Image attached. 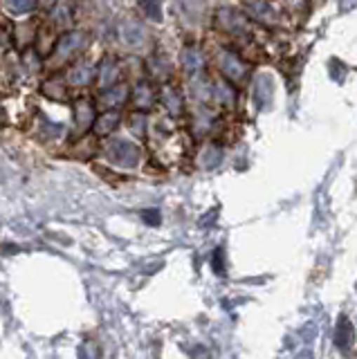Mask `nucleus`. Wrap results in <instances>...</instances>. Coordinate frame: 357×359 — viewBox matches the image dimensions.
<instances>
[{
    "mask_svg": "<svg viewBox=\"0 0 357 359\" xmlns=\"http://www.w3.org/2000/svg\"><path fill=\"white\" fill-rule=\"evenodd\" d=\"M216 27L222 29L225 34L234 39H252L254 36V27L248 16H243L238 9L231 7H220L216 11Z\"/></svg>",
    "mask_w": 357,
    "mask_h": 359,
    "instance_id": "f257e3e1",
    "label": "nucleus"
},
{
    "mask_svg": "<svg viewBox=\"0 0 357 359\" xmlns=\"http://www.w3.org/2000/svg\"><path fill=\"white\" fill-rule=\"evenodd\" d=\"M106 157L115 166H121V168H135L140 164V146L133 144L128 140H110L106 144Z\"/></svg>",
    "mask_w": 357,
    "mask_h": 359,
    "instance_id": "f03ea898",
    "label": "nucleus"
},
{
    "mask_svg": "<svg viewBox=\"0 0 357 359\" xmlns=\"http://www.w3.org/2000/svg\"><path fill=\"white\" fill-rule=\"evenodd\" d=\"M218 70L220 74L227 79L231 83H243L248 79L250 70H248V63H245L236 52H229V50H222L218 54Z\"/></svg>",
    "mask_w": 357,
    "mask_h": 359,
    "instance_id": "7ed1b4c3",
    "label": "nucleus"
},
{
    "mask_svg": "<svg viewBox=\"0 0 357 359\" xmlns=\"http://www.w3.org/2000/svg\"><path fill=\"white\" fill-rule=\"evenodd\" d=\"M243 3H245V9H248L250 18L265 22V25H272V22L276 20L274 9L267 0H243Z\"/></svg>",
    "mask_w": 357,
    "mask_h": 359,
    "instance_id": "20e7f679",
    "label": "nucleus"
},
{
    "mask_svg": "<svg viewBox=\"0 0 357 359\" xmlns=\"http://www.w3.org/2000/svg\"><path fill=\"white\" fill-rule=\"evenodd\" d=\"M83 34L81 32H72V34H65L63 39H59L57 48H54V59L57 61H65L72 52H76L83 45Z\"/></svg>",
    "mask_w": 357,
    "mask_h": 359,
    "instance_id": "39448f33",
    "label": "nucleus"
},
{
    "mask_svg": "<svg viewBox=\"0 0 357 359\" xmlns=\"http://www.w3.org/2000/svg\"><path fill=\"white\" fill-rule=\"evenodd\" d=\"M119 39L126 43L128 48H140L144 43V29L137 20H124V25L119 27Z\"/></svg>",
    "mask_w": 357,
    "mask_h": 359,
    "instance_id": "423d86ee",
    "label": "nucleus"
},
{
    "mask_svg": "<svg viewBox=\"0 0 357 359\" xmlns=\"http://www.w3.org/2000/svg\"><path fill=\"white\" fill-rule=\"evenodd\" d=\"M155 99H158V95H155V88L149 81H142L133 93V104L137 110H151L155 106Z\"/></svg>",
    "mask_w": 357,
    "mask_h": 359,
    "instance_id": "0eeeda50",
    "label": "nucleus"
},
{
    "mask_svg": "<svg viewBox=\"0 0 357 359\" xmlns=\"http://www.w3.org/2000/svg\"><path fill=\"white\" fill-rule=\"evenodd\" d=\"M74 121L81 130L95 123V108L88 99H76L74 101Z\"/></svg>",
    "mask_w": 357,
    "mask_h": 359,
    "instance_id": "6e6552de",
    "label": "nucleus"
},
{
    "mask_svg": "<svg viewBox=\"0 0 357 359\" xmlns=\"http://www.w3.org/2000/svg\"><path fill=\"white\" fill-rule=\"evenodd\" d=\"M119 121H121V115H119L117 110H106V112H102V115L95 119L93 126H95V133L104 137V135H110L119 126Z\"/></svg>",
    "mask_w": 357,
    "mask_h": 359,
    "instance_id": "1a4fd4ad",
    "label": "nucleus"
},
{
    "mask_svg": "<svg viewBox=\"0 0 357 359\" xmlns=\"http://www.w3.org/2000/svg\"><path fill=\"white\" fill-rule=\"evenodd\" d=\"M95 79V67L93 65H88V63H79V65H74L70 74H68V81L72 86H88Z\"/></svg>",
    "mask_w": 357,
    "mask_h": 359,
    "instance_id": "9d476101",
    "label": "nucleus"
},
{
    "mask_svg": "<svg viewBox=\"0 0 357 359\" xmlns=\"http://www.w3.org/2000/svg\"><path fill=\"white\" fill-rule=\"evenodd\" d=\"M355 341V332H353V325L351 321L342 317L339 323H337V330H335V344H337L339 348H351Z\"/></svg>",
    "mask_w": 357,
    "mask_h": 359,
    "instance_id": "9b49d317",
    "label": "nucleus"
},
{
    "mask_svg": "<svg viewBox=\"0 0 357 359\" xmlns=\"http://www.w3.org/2000/svg\"><path fill=\"white\" fill-rule=\"evenodd\" d=\"M126 97H128V86H121V83L104 88V93H102V101H104L106 106H119V104H124Z\"/></svg>",
    "mask_w": 357,
    "mask_h": 359,
    "instance_id": "f8f14e48",
    "label": "nucleus"
},
{
    "mask_svg": "<svg viewBox=\"0 0 357 359\" xmlns=\"http://www.w3.org/2000/svg\"><path fill=\"white\" fill-rule=\"evenodd\" d=\"M117 79H119V65L115 59H106L104 65H102V70H99V81H102L104 88H110V86H115L117 83Z\"/></svg>",
    "mask_w": 357,
    "mask_h": 359,
    "instance_id": "ddd939ff",
    "label": "nucleus"
},
{
    "mask_svg": "<svg viewBox=\"0 0 357 359\" xmlns=\"http://www.w3.org/2000/svg\"><path fill=\"white\" fill-rule=\"evenodd\" d=\"M182 67H184V72L196 74L200 67H203V56H200L194 48H187L182 52Z\"/></svg>",
    "mask_w": 357,
    "mask_h": 359,
    "instance_id": "4468645a",
    "label": "nucleus"
},
{
    "mask_svg": "<svg viewBox=\"0 0 357 359\" xmlns=\"http://www.w3.org/2000/svg\"><path fill=\"white\" fill-rule=\"evenodd\" d=\"M3 5L9 14L20 16V14H29V11L34 9L36 0H3Z\"/></svg>",
    "mask_w": 357,
    "mask_h": 359,
    "instance_id": "2eb2a0df",
    "label": "nucleus"
},
{
    "mask_svg": "<svg viewBox=\"0 0 357 359\" xmlns=\"http://www.w3.org/2000/svg\"><path fill=\"white\" fill-rule=\"evenodd\" d=\"M137 3L149 20H155V22L162 20V0H137Z\"/></svg>",
    "mask_w": 357,
    "mask_h": 359,
    "instance_id": "dca6fc26",
    "label": "nucleus"
},
{
    "mask_svg": "<svg viewBox=\"0 0 357 359\" xmlns=\"http://www.w3.org/2000/svg\"><path fill=\"white\" fill-rule=\"evenodd\" d=\"M144 123H147V117L142 115V110L140 112H135V115H130V130L135 133V135H142L144 133Z\"/></svg>",
    "mask_w": 357,
    "mask_h": 359,
    "instance_id": "f3484780",
    "label": "nucleus"
},
{
    "mask_svg": "<svg viewBox=\"0 0 357 359\" xmlns=\"http://www.w3.org/2000/svg\"><path fill=\"white\" fill-rule=\"evenodd\" d=\"M142 218L144 222H149V224H160V211L158 209H149V211H142Z\"/></svg>",
    "mask_w": 357,
    "mask_h": 359,
    "instance_id": "a211bd4d",
    "label": "nucleus"
},
{
    "mask_svg": "<svg viewBox=\"0 0 357 359\" xmlns=\"http://www.w3.org/2000/svg\"><path fill=\"white\" fill-rule=\"evenodd\" d=\"M214 269H216V274H225V261H222V250H216L214 252Z\"/></svg>",
    "mask_w": 357,
    "mask_h": 359,
    "instance_id": "6ab92c4d",
    "label": "nucleus"
}]
</instances>
